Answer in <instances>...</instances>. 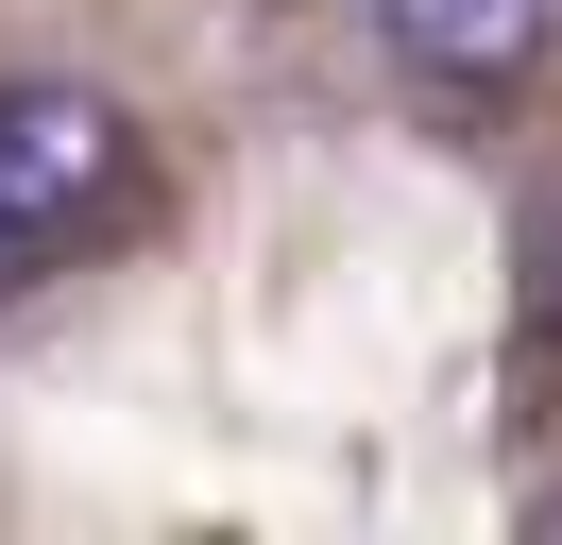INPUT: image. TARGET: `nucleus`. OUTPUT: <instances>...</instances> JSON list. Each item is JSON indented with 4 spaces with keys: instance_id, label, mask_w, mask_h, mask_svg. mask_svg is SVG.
Listing matches in <instances>:
<instances>
[{
    "instance_id": "f257e3e1",
    "label": "nucleus",
    "mask_w": 562,
    "mask_h": 545,
    "mask_svg": "<svg viewBox=\"0 0 562 545\" xmlns=\"http://www.w3.org/2000/svg\"><path fill=\"white\" fill-rule=\"evenodd\" d=\"M154 188V136L103 86H0V290H35L52 256L120 238Z\"/></svg>"
},
{
    "instance_id": "f03ea898",
    "label": "nucleus",
    "mask_w": 562,
    "mask_h": 545,
    "mask_svg": "<svg viewBox=\"0 0 562 545\" xmlns=\"http://www.w3.org/2000/svg\"><path fill=\"white\" fill-rule=\"evenodd\" d=\"M375 34L426 68V86H512V68L562 34V0H375Z\"/></svg>"
}]
</instances>
